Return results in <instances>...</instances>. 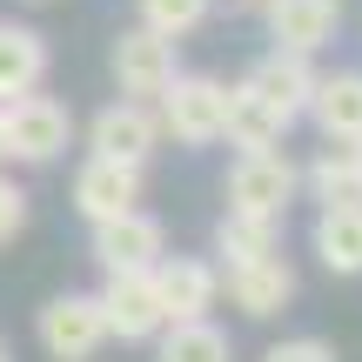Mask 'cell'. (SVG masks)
I'll return each mask as SVG.
<instances>
[{"label": "cell", "instance_id": "1", "mask_svg": "<svg viewBox=\"0 0 362 362\" xmlns=\"http://www.w3.org/2000/svg\"><path fill=\"white\" fill-rule=\"evenodd\" d=\"M161 134H175L181 148H215L228 134V81L215 74H175L168 88L155 94Z\"/></svg>", "mask_w": 362, "mask_h": 362}, {"label": "cell", "instance_id": "2", "mask_svg": "<svg viewBox=\"0 0 362 362\" xmlns=\"http://www.w3.org/2000/svg\"><path fill=\"white\" fill-rule=\"evenodd\" d=\"M296 194H302V168L282 155V148L235 155V168H228V208H235V215H269V221H282Z\"/></svg>", "mask_w": 362, "mask_h": 362}, {"label": "cell", "instance_id": "3", "mask_svg": "<svg viewBox=\"0 0 362 362\" xmlns=\"http://www.w3.org/2000/svg\"><path fill=\"white\" fill-rule=\"evenodd\" d=\"M7 115V161H27V168H47V161L67 155V141H74V115H67L54 94H21V101L0 107Z\"/></svg>", "mask_w": 362, "mask_h": 362}, {"label": "cell", "instance_id": "4", "mask_svg": "<svg viewBox=\"0 0 362 362\" xmlns=\"http://www.w3.org/2000/svg\"><path fill=\"white\" fill-rule=\"evenodd\" d=\"M88 255L101 262V275H141V269H155V262L168 255V228H161L155 215H141V208H128V215H115V221H94Z\"/></svg>", "mask_w": 362, "mask_h": 362}, {"label": "cell", "instance_id": "5", "mask_svg": "<svg viewBox=\"0 0 362 362\" xmlns=\"http://www.w3.org/2000/svg\"><path fill=\"white\" fill-rule=\"evenodd\" d=\"M175 47H181V40L155 34V27H128V34H115V54H107V67H115V88L128 94V101H155V94L181 74Z\"/></svg>", "mask_w": 362, "mask_h": 362}, {"label": "cell", "instance_id": "6", "mask_svg": "<svg viewBox=\"0 0 362 362\" xmlns=\"http://www.w3.org/2000/svg\"><path fill=\"white\" fill-rule=\"evenodd\" d=\"M34 336H40V349H47L54 362H88V356L107 342V315H101V296H81V288L54 296L47 309H40Z\"/></svg>", "mask_w": 362, "mask_h": 362}, {"label": "cell", "instance_id": "7", "mask_svg": "<svg viewBox=\"0 0 362 362\" xmlns=\"http://www.w3.org/2000/svg\"><path fill=\"white\" fill-rule=\"evenodd\" d=\"M74 208L81 221H115L128 208H141V161H115V155H88L74 168Z\"/></svg>", "mask_w": 362, "mask_h": 362}, {"label": "cell", "instance_id": "8", "mask_svg": "<svg viewBox=\"0 0 362 362\" xmlns=\"http://www.w3.org/2000/svg\"><path fill=\"white\" fill-rule=\"evenodd\" d=\"M94 296H101V315H107V336H115V342H155L161 329H168L161 296H155V269H141V275H107Z\"/></svg>", "mask_w": 362, "mask_h": 362}, {"label": "cell", "instance_id": "9", "mask_svg": "<svg viewBox=\"0 0 362 362\" xmlns=\"http://www.w3.org/2000/svg\"><path fill=\"white\" fill-rule=\"evenodd\" d=\"M88 148L94 155H115V161H141L148 168V155L161 148V115H155V101H107L101 115L88 121Z\"/></svg>", "mask_w": 362, "mask_h": 362}, {"label": "cell", "instance_id": "10", "mask_svg": "<svg viewBox=\"0 0 362 362\" xmlns=\"http://www.w3.org/2000/svg\"><path fill=\"white\" fill-rule=\"evenodd\" d=\"M155 296H161L168 322H202L221 302V269L202 262V255H161L155 262Z\"/></svg>", "mask_w": 362, "mask_h": 362}, {"label": "cell", "instance_id": "11", "mask_svg": "<svg viewBox=\"0 0 362 362\" xmlns=\"http://www.w3.org/2000/svg\"><path fill=\"white\" fill-rule=\"evenodd\" d=\"M296 269H288L282 255H262V262H242V269H221V296L235 302L242 315H255V322H269V315H282L288 302H296Z\"/></svg>", "mask_w": 362, "mask_h": 362}, {"label": "cell", "instance_id": "12", "mask_svg": "<svg viewBox=\"0 0 362 362\" xmlns=\"http://www.w3.org/2000/svg\"><path fill=\"white\" fill-rule=\"evenodd\" d=\"M269 13V40L288 54H322L342 27V0H262Z\"/></svg>", "mask_w": 362, "mask_h": 362}, {"label": "cell", "instance_id": "13", "mask_svg": "<svg viewBox=\"0 0 362 362\" xmlns=\"http://www.w3.org/2000/svg\"><path fill=\"white\" fill-rule=\"evenodd\" d=\"M315 54H288V47H269L255 67H248V88L275 107L282 121H302L309 115V94H315Z\"/></svg>", "mask_w": 362, "mask_h": 362}, {"label": "cell", "instance_id": "14", "mask_svg": "<svg viewBox=\"0 0 362 362\" xmlns=\"http://www.w3.org/2000/svg\"><path fill=\"white\" fill-rule=\"evenodd\" d=\"M309 121L322 128V141H356V134H362V74H356V67L315 74Z\"/></svg>", "mask_w": 362, "mask_h": 362}, {"label": "cell", "instance_id": "15", "mask_svg": "<svg viewBox=\"0 0 362 362\" xmlns=\"http://www.w3.org/2000/svg\"><path fill=\"white\" fill-rule=\"evenodd\" d=\"M47 81V40L21 21H0V107Z\"/></svg>", "mask_w": 362, "mask_h": 362}, {"label": "cell", "instance_id": "16", "mask_svg": "<svg viewBox=\"0 0 362 362\" xmlns=\"http://www.w3.org/2000/svg\"><path fill=\"white\" fill-rule=\"evenodd\" d=\"M288 128H296V121H282L255 88H248V81H235V88H228V134H221L228 148H242V155H255V148H282Z\"/></svg>", "mask_w": 362, "mask_h": 362}, {"label": "cell", "instance_id": "17", "mask_svg": "<svg viewBox=\"0 0 362 362\" xmlns=\"http://www.w3.org/2000/svg\"><path fill=\"white\" fill-rule=\"evenodd\" d=\"M309 242H315V262H322L329 275H362V202L322 208Z\"/></svg>", "mask_w": 362, "mask_h": 362}, {"label": "cell", "instance_id": "18", "mask_svg": "<svg viewBox=\"0 0 362 362\" xmlns=\"http://www.w3.org/2000/svg\"><path fill=\"white\" fill-rule=\"evenodd\" d=\"M215 255H221V269L282 255V221H269V215H235V208H228V215L215 221Z\"/></svg>", "mask_w": 362, "mask_h": 362}, {"label": "cell", "instance_id": "19", "mask_svg": "<svg viewBox=\"0 0 362 362\" xmlns=\"http://www.w3.org/2000/svg\"><path fill=\"white\" fill-rule=\"evenodd\" d=\"M155 362H235V342L221 336L215 322H168L155 336Z\"/></svg>", "mask_w": 362, "mask_h": 362}, {"label": "cell", "instance_id": "20", "mask_svg": "<svg viewBox=\"0 0 362 362\" xmlns=\"http://www.w3.org/2000/svg\"><path fill=\"white\" fill-rule=\"evenodd\" d=\"M302 188H309L322 208H349V202H362V181H356V168H349V155H342V148L315 155L309 168H302Z\"/></svg>", "mask_w": 362, "mask_h": 362}, {"label": "cell", "instance_id": "21", "mask_svg": "<svg viewBox=\"0 0 362 362\" xmlns=\"http://www.w3.org/2000/svg\"><path fill=\"white\" fill-rule=\"evenodd\" d=\"M208 7H215V0H141V27L181 40V34H194V27L208 21Z\"/></svg>", "mask_w": 362, "mask_h": 362}, {"label": "cell", "instance_id": "22", "mask_svg": "<svg viewBox=\"0 0 362 362\" xmlns=\"http://www.w3.org/2000/svg\"><path fill=\"white\" fill-rule=\"evenodd\" d=\"M21 228H27V188L13 175H0V248H7Z\"/></svg>", "mask_w": 362, "mask_h": 362}, {"label": "cell", "instance_id": "23", "mask_svg": "<svg viewBox=\"0 0 362 362\" xmlns=\"http://www.w3.org/2000/svg\"><path fill=\"white\" fill-rule=\"evenodd\" d=\"M262 362H336V349H329L322 336H288V342H275Z\"/></svg>", "mask_w": 362, "mask_h": 362}, {"label": "cell", "instance_id": "24", "mask_svg": "<svg viewBox=\"0 0 362 362\" xmlns=\"http://www.w3.org/2000/svg\"><path fill=\"white\" fill-rule=\"evenodd\" d=\"M342 155H349V168H356V181H362V134H356V141H342Z\"/></svg>", "mask_w": 362, "mask_h": 362}, {"label": "cell", "instance_id": "25", "mask_svg": "<svg viewBox=\"0 0 362 362\" xmlns=\"http://www.w3.org/2000/svg\"><path fill=\"white\" fill-rule=\"evenodd\" d=\"M0 168H7V115H0Z\"/></svg>", "mask_w": 362, "mask_h": 362}, {"label": "cell", "instance_id": "26", "mask_svg": "<svg viewBox=\"0 0 362 362\" xmlns=\"http://www.w3.org/2000/svg\"><path fill=\"white\" fill-rule=\"evenodd\" d=\"M228 7H235V13H248V7H262V0H228Z\"/></svg>", "mask_w": 362, "mask_h": 362}, {"label": "cell", "instance_id": "27", "mask_svg": "<svg viewBox=\"0 0 362 362\" xmlns=\"http://www.w3.org/2000/svg\"><path fill=\"white\" fill-rule=\"evenodd\" d=\"M0 362H13V349H7V342H0Z\"/></svg>", "mask_w": 362, "mask_h": 362}]
</instances>
